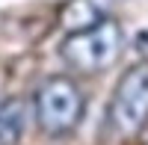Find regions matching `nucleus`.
Segmentation results:
<instances>
[{"instance_id":"nucleus-6","label":"nucleus","mask_w":148,"mask_h":145,"mask_svg":"<svg viewBox=\"0 0 148 145\" xmlns=\"http://www.w3.org/2000/svg\"><path fill=\"white\" fill-rule=\"evenodd\" d=\"M139 133H142V145H148V124H145V127L139 130Z\"/></svg>"},{"instance_id":"nucleus-3","label":"nucleus","mask_w":148,"mask_h":145,"mask_svg":"<svg viewBox=\"0 0 148 145\" xmlns=\"http://www.w3.org/2000/svg\"><path fill=\"white\" fill-rule=\"evenodd\" d=\"M107 124L119 136H133L148 124V59L133 62L119 77L107 107Z\"/></svg>"},{"instance_id":"nucleus-2","label":"nucleus","mask_w":148,"mask_h":145,"mask_svg":"<svg viewBox=\"0 0 148 145\" xmlns=\"http://www.w3.org/2000/svg\"><path fill=\"white\" fill-rule=\"evenodd\" d=\"M86 116V95L74 77H47L33 95V118L47 136H68Z\"/></svg>"},{"instance_id":"nucleus-1","label":"nucleus","mask_w":148,"mask_h":145,"mask_svg":"<svg viewBox=\"0 0 148 145\" xmlns=\"http://www.w3.org/2000/svg\"><path fill=\"white\" fill-rule=\"evenodd\" d=\"M125 51V27L116 18H104L86 30L68 33L59 44L62 62L77 74H104Z\"/></svg>"},{"instance_id":"nucleus-4","label":"nucleus","mask_w":148,"mask_h":145,"mask_svg":"<svg viewBox=\"0 0 148 145\" xmlns=\"http://www.w3.org/2000/svg\"><path fill=\"white\" fill-rule=\"evenodd\" d=\"M113 6L116 0H65L59 6V24L65 27V33H77L110 18Z\"/></svg>"},{"instance_id":"nucleus-5","label":"nucleus","mask_w":148,"mask_h":145,"mask_svg":"<svg viewBox=\"0 0 148 145\" xmlns=\"http://www.w3.org/2000/svg\"><path fill=\"white\" fill-rule=\"evenodd\" d=\"M30 104L24 98H6L0 104V145H18L27 130Z\"/></svg>"}]
</instances>
